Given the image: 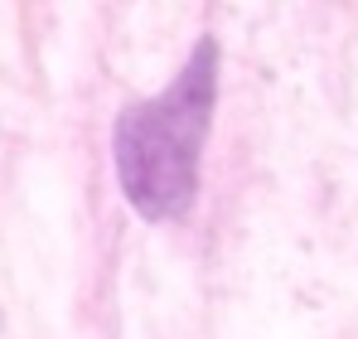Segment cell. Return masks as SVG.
Here are the masks:
<instances>
[{
  "instance_id": "obj_1",
  "label": "cell",
  "mask_w": 358,
  "mask_h": 339,
  "mask_svg": "<svg viewBox=\"0 0 358 339\" xmlns=\"http://www.w3.org/2000/svg\"><path fill=\"white\" fill-rule=\"evenodd\" d=\"M218 107V44L203 34L184 58L175 83L150 97L131 102L117 116L112 155L126 204L145 223H175L189 214L199 194V160Z\"/></svg>"
}]
</instances>
